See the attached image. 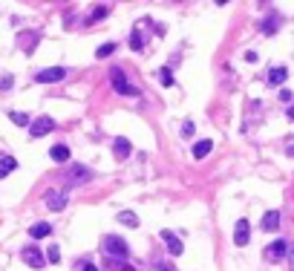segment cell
Segmentation results:
<instances>
[{
	"label": "cell",
	"instance_id": "f546056e",
	"mask_svg": "<svg viewBox=\"0 0 294 271\" xmlns=\"http://www.w3.org/2000/svg\"><path fill=\"white\" fill-rule=\"evenodd\" d=\"M289 257H292V266H294V248H292V251H289Z\"/></svg>",
	"mask_w": 294,
	"mask_h": 271
},
{
	"label": "cell",
	"instance_id": "603a6c76",
	"mask_svg": "<svg viewBox=\"0 0 294 271\" xmlns=\"http://www.w3.org/2000/svg\"><path fill=\"white\" fill-rule=\"evenodd\" d=\"M47 263H61V248L58 245H49L47 248Z\"/></svg>",
	"mask_w": 294,
	"mask_h": 271
},
{
	"label": "cell",
	"instance_id": "6da1fadb",
	"mask_svg": "<svg viewBox=\"0 0 294 271\" xmlns=\"http://www.w3.org/2000/svg\"><path fill=\"white\" fill-rule=\"evenodd\" d=\"M104 254L110 257L113 263H118V266H124V260L130 257V248H127V242L121 237H104Z\"/></svg>",
	"mask_w": 294,
	"mask_h": 271
},
{
	"label": "cell",
	"instance_id": "ac0fdd59",
	"mask_svg": "<svg viewBox=\"0 0 294 271\" xmlns=\"http://www.w3.org/2000/svg\"><path fill=\"white\" fill-rule=\"evenodd\" d=\"M115 220L121 222V225H130V228H139V217H136L133 211H121V214H118Z\"/></svg>",
	"mask_w": 294,
	"mask_h": 271
},
{
	"label": "cell",
	"instance_id": "e0dca14e",
	"mask_svg": "<svg viewBox=\"0 0 294 271\" xmlns=\"http://www.w3.org/2000/svg\"><path fill=\"white\" fill-rule=\"evenodd\" d=\"M211 147H213L211 138H205V141H196V144H194V159H205V156L211 153Z\"/></svg>",
	"mask_w": 294,
	"mask_h": 271
},
{
	"label": "cell",
	"instance_id": "ba28073f",
	"mask_svg": "<svg viewBox=\"0 0 294 271\" xmlns=\"http://www.w3.org/2000/svg\"><path fill=\"white\" fill-rule=\"evenodd\" d=\"M159 237L164 239V245H167V251H170V254H173V257H179L182 251H185V245H182V239L176 237L173 231H167V228H164V231H162V234H159Z\"/></svg>",
	"mask_w": 294,
	"mask_h": 271
},
{
	"label": "cell",
	"instance_id": "9a60e30c",
	"mask_svg": "<svg viewBox=\"0 0 294 271\" xmlns=\"http://www.w3.org/2000/svg\"><path fill=\"white\" fill-rule=\"evenodd\" d=\"M29 234H32V239H44L52 234V225L49 222H35L32 228H29Z\"/></svg>",
	"mask_w": 294,
	"mask_h": 271
},
{
	"label": "cell",
	"instance_id": "3957f363",
	"mask_svg": "<svg viewBox=\"0 0 294 271\" xmlns=\"http://www.w3.org/2000/svg\"><path fill=\"white\" fill-rule=\"evenodd\" d=\"M289 251H292V248H289L286 239H274L271 245H265V260H268V263H283V260L289 257Z\"/></svg>",
	"mask_w": 294,
	"mask_h": 271
},
{
	"label": "cell",
	"instance_id": "44dd1931",
	"mask_svg": "<svg viewBox=\"0 0 294 271\" xmlns=\"http://www.w3.org/2000/svg\"><path fill=\"white\" fill-rule=\"evenodd\" d=\"M9 119L15 121V124H20V127H32V119H29L26 113H17V110H12V113H9Z\"/></svg>",
	"mask_w": 294,
	"mask_h": 271
},
{
	"label": "cell",
	"instance_id": "7c38bea8",
	"mask_svg": "<svg viewBox=\"0 0 294 271\" xmlns=\"http://www.w3.org/2000/svg\"><path fill=\"white\" fill-rule=\"evenodd\" d=\"M49 156H52V162L66 165V162H69V147H66V144H55V147L49 150Z\"/></svg>",
	"mask_w": 294,
	"mask_h": 271
},
{
	"label": "cell",
	"instance_id": "52a82bcc",
	"mask_svg": "<svg viewBox=\"0 0 294 271\" xmlns=\"http://www.w3.org/2000/svg\"><path fill=\"white\" fill-rule=\"evenodd\" d=\"M61 78H66L64 67H49V69H41V72L35 75L38 84H55V81H61Z\"/></svg>",
	"mask_w": 294,
	"mask_h": 271
},
{
	"label": "cell",
	"instance_id": "277c9868",
	"mask_svg": "<svg viewBox=\"0 0 294 271\" xmlns=\"http://www.w3.org/2000/svg\"><path fill=\"white\" fill-rule=\"evenodd\" d=\"M93 179V170L84 168V165H69L66 168V182L69 185H84V182H90Z\"/></svg>",
	"mask_w": 294,
	"mask_h": 271
},
{
	"label": "cell",
	"instance_id": "d6986e66",
	"mask_svg": "<svg viewBox=\"0 0 294 271\" xmlns=\"http://www.w3.org/2000/svg\"><path fill=\"white\" fill-rule=\"evenodd\" d=\"M260 29H262V35H274L280 29V17H265Z\"/></svg>",
	"mask_w": 294,
	"mask_h": 271
},
{
	"label": "cell",
	"instance_id": "2e32d148",
	"mask_svg": "<svg viewBox=\"0 0 294 271\" xmlns=\"http://www.w3.org/2000/svg\"><path fill=\"white\" fill-rule=\"evenodd\" d=\"M15 168H17V159H15V156H0V179H3V176H9Z\"/></svg>",
	"mask_w": 294,
	"mask_h": 271
},
{
	"label": "cell",
	"instance_id": "4316f807",
	"mask_svg": "<svg viewBox=\"0 0 294 271\" xmlns=\"http://www.w3.org/2000/svg\"><path fill=\"white\" fill-rule=\"evenodd\" d=\"M182 136H185V138L194 136V121H185V124H182Z\"/></svg>",
	"mask_w": 294,
	"mask_h": 271
},
{
	"label": "cell",
	"instance_id": "484cf974",
	"mask_svg": "<svg viewBox=\"0 0 294 271\" xmlns=\"http://www.w3.org/2000/svg\"><path fill=\"white\" fill-rule=\"evenodd\" d=\"M12 84H15L12 75H3V78H0V90H12Z\"/></svg>",
	"mask_w": 294,
	"mask_h": 271
},
{
	"label": "cell",
	"instance_id": "d4e9b609",
	"mask_svg": "<svg viewBox=\"0 0 294 271\" xmlns=\"http://www.w3.org/2000/svg\"><path fill=\"white\" fill-rule=\"evenodd\" d=\"M159 78H162V84H164V87H173V75H170V69H167V67H162Z\"/></svg>",
	"mask_w": 294,
	"mask_h": 271
},
{
	"label": "cell",
	"instance_id": "4fadbf2b",
	"mask_svg": "<svg viewBox=\"0 0 294 271\" xmlns=\"http://www.w3.org/2000/svg\"><path fill=\"white\" fill-rule=\"evenodd\" d=\"M277 225H280L277 211H265V214H262V231H277Z\"/></svg>",
	"mask_w": 294,
	"mask_h": 271
},
{
	"label": "cell",
	"instance_id": "7402d4cb",
	"mask_svg": "<svg viewBox=\"0 0 294 271\" xmlns=\"http://www.w3.org/2000/svg\"><path fill=\"white\" fill-rule=\"evenodd\" d=\"M107 15H110V6H96V12L90 15V20H87V23H98V20H104Z\"/></svg>",
	"mask_w": 294,
	"mask_h": 271
},
{
	"label": "cell",
	"instance_id": "9c48e42d",
	"mask_svg": "<svg viewBox=\"0 0 294 271\" xmlns=\"http://www.w3.org/2000/svg\"><path fill=\"white\" fill-rule=\"evenodd\" d=\"M44 202H47L49 211H64V205H66V193H64V190H47Z\"/></svg>",
	"mask_w": 294,
	"mask_h": 271
},
{
	"label": "cell",
	"instance_id": "ffe728a7",
	"mask_svg": "<svg viewBox=\"0 0 294 271\" xmlns=\"http://www.w3.org/2000/svg\"><path fill=\"white\" fill-rule=\"evenodd\" d=\"M130 49L133 52H142V49H145V35L139 32V29H133V35H130Z\"/></svg>",
	"mask_w": 294,
	"mask_h": 271
},
{
	"label": "cell",
	"instance_id": "5b68a950",
	"mask_svg": "<svg viewBox=\"0 0 294 271\" xmlns=\"http://www.w3.org/2000/svg\"><path fill=\"white\" fill-rule=\"evenodd\" d=\"M20 260L26 263V266H32V269H44V263H47V257L41 248H35V245H26V248H20Z\"/></svg>",
	"mask_w": 294,
	"mask_h": 271
},
{
	"label": "cell",
	"instance_id": "30bf717a",
	"mask_svg": "<svg viewBox=\"0 0 294 271\" xmlns=\"http://www.w3.org/2000/svg\"><path fill=\"white\" fill-rule=\"evenodd\" d=\"M248 239H251V225H248V220H240L237 222V228H234V245H248Z\"/></svg>",
	"mask_w": 294,
	"mask_h": 271
},
{
	"label": "cell",
	"instance_id": "8fae6325",
	"mask_svg": "<svg viewBox=\"0 0 294 271\" xmlns=\"http://www.w3.org/2000/svg\"><path fill=\"white\" fill-rule=\"evenodd\" d=\"M130 141H127V138H124V136H115L113 138V153H115V159H118V162H124V159H130Z\"/></svg>",
	"mask_w": 294,
	"mask_h": 271
},
{
	"label": "cell",
	"instance_id": "83f0119b",
	"mask_svg": "<svg viewBox=\"0 0 294 271\" xmlns=\"http://www.w3.org/2000/svg\"><path fill=\"white\" fill-rule=\"evenodd\" d=\"M81 271H98V269L93 266V263H84V266H81Z\"/></svg>",
	"mask_w": 294,
	"mask_h": 271
},
{
	"label": "cell",
	"instance_id": "f1b7e54d",
	"mask_svg": "<svg viewBox=\"0 0 294 271\" xmlns=\"http://www.w3.org/2000/svg\"><path fill=\"white\" fill-rule=\"evenodd\" d=\"M286 116H289V121H294V104L289 107V110H286Z\"/></svg>",
	"mask_w": 294,
	"mask_h": 271
},
{
	"label": "cell",
	"instance_id": "8992f818",
	"mask_svg": "<svg viewBox=\"0 0 294 271\" xmlns=\"http://www.w3.org/2000/svg\"><path fill=\"white\" fill-rule=\"evenodd\" d=\"M55 130V119H49V116H41V119L32 121V127H29V136L32 138H41V136H47Z\"/></svg>",
	"mask_w": 294,
	"mask_h": 271
},
{
	"label": "cell",
	"instance_id": "cb8c5ba5",
	"mask_svg": "<svg viewBox=\"0 0 294 271\" xmlns=\"http://www.w3.org/2000/svg\"><path fill=\"white\" fill-rule=\"evenodd\" d=\"M113 52H115V44H104V46L96 49V58H107V55H113Z\"/></svg>",
	"mask_w": 294,
	"mask_h": 271
},
{
	"label": "cell",
	"instance_id": "7a4b0ae2",
	"mask_svg": "<svg viewBox=\"0 0 294 271\" xmlns=\"http://www.w3.org/2000/svg\"><path fill=\"white\" fill-rule=\"evenodd\" d=\"M110 81H113V90L118 92V95H139V87H133L130 81L124 78V69H121V67H113Z\"/></svg>",
	"mask_w": 294,
	"mask_h": 271
},
{
	"label": "cell",
	"instance_id": "5bb4252c",
	"mask_svg": "<svg viewBox=\"0 0 294 271\" xmlns=\"http://www.w3.org/2000/svg\"><path fill=\"white\" fill-rule=\"evenodd\" d=\"M286 78H289V69H286V67H274L271 72H268V84H271V87H280Z\"/></svg>",
	"mask_w": 294,
	"mask_h": 271
}]
</instances>
